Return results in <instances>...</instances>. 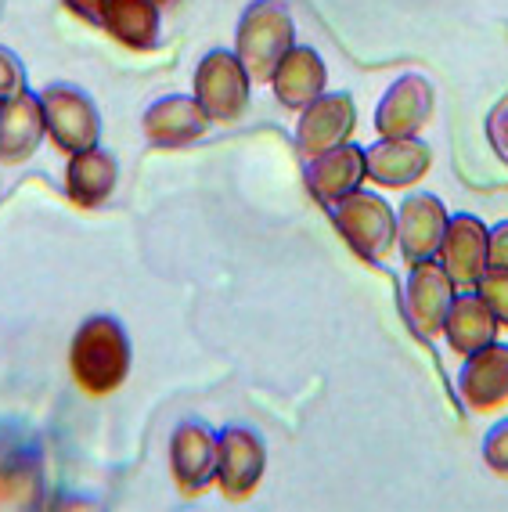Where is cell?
<instances>
[{"label": "cell", "instance_id": "obj_1", "mask_svg": "<svg viewBox=\"0 0 508 512\" xmlns=\"http://www.w3.org/2000/svg\"><path fill=\"white\" fill-rule=\"evenodd\" d=\"M69 365H73L80 390H87V394L101 397L119 390V386L127 383V372H130L127 329L116 318H109V314L87 318L73 336Z\"/></svg>", "mask_w": 508, "mask_h": 512}, {"label": "cell", "instance_id": "obj_2", "mask_svg": "<svg viewBox=\"0 0 508 512\" xmlns=\"http://www.w3.org/2000/svg\"><path fill=\"white\" fill-rule=\"evenodd\" d=\"M296 29L285 0H253L242 11L235 29V55L242 58L245 73L253 83H271L274 69L296 44Z\"/></svg>", "mask_w": 508, "mask_h": 512}, {"label": "cell", "instance_id": "obj_3", "mask_svg": "<svg viewBox=\"0 0 508 512\" xmlns=\"http://www.w3.org/2000/svg\"><path fill=\"white\" fill-rule=\"evenodd\" d=\"M253 80L245 73L242 58L227 47L206 51L195 69V101L209 116V123H238L249 109Z\"/></svg>", "mask_w": 508, "mask_h": 512}, {"label": "cell", "instance_id": "obj_4", "mask_svg": "<svg viewBox=\"0 0 508 512\" xmlns=\"http://www.w3.org/2000/svg\"><path fill=\"white\" fill-rule=\"evenodd\" d=\"M47 119V138L55 141L58 152H87L101 141V112L94 98L73 83H47L40 91Z\"/></svg>", "mask_w": 508, "mask_h": 512}, {"label": "cell", "instance_id": "obj_5", "mask_svg": "<svg viewBox=\"0 0 508 512\" xmlns=\"http://www.w3.org/2000/svg\"><path fill=\"white\" fill-rule=\"evenodd\" d=\"M339 231L364 260H386L397 249V213L372 192H350L328 206Z\"/></svg>", "mask_w": 508, "mask_h": 512}, {"label": "cell", "instance_id": "obj_6", "mask_svg": "<svg viewBox=\"0 0 508 512\" xmlns=\"http://www.w3.org/2000/svg\"><path fill=\"white\" fill-rule=\"evenodd\" d=\"M264 440L249 426H227L217 433V484L231 502H245L264 480Z\"/></svg>", "mask_w": 508, "mask_h": 512}, {"label": "cell", "instance_id": "obj_7", "mask_svg": "<svg viewBox=\"0 0 508 512\" xmlns=\"http://www.w3.org/2000/svg\"><path fill=\"white\" fill-rule=\"evenodd\" d=\"M454 300V282L447 278L444 264L436 260H418L411 264L408 285H404V318L418 336L433 339L444 332L447 311Z\"/></svg>", "mask_w": 508, "mask_h": 512}, {"label": "cell", "instance_id": "obj_8", "mask_svg": "<svg viewBox=\"0 0 508 512\" xmlns=\"http://www.w3.org/2000/svg\"><path fill=\"white\" fill-rule=\"evenodd\" d=\"M47 138V119L40 91L22 87L8 101H0V163L19 166L40 152Z\"/></svg>", "mask_w": 508, "mask_h": 512}, {"label": "cell", "instance_id": "obj_9", "mask_svg": "<svg viewBox=\"0 0 508 512\" xmlns=\"http://www.w3.org/2000/svg\"><path fill=\"white\" fill-rule=\"evenodd\" d=\"M141 130L152 148H188L209 130V116L195 94H163L145 109Z\"/></svg>", "mask_w": 508, "mask_h": 512}, {"label": "cell", "instance_id": "obj_10", "mask_svg": "<svg viewBox=\"0 0 508 512\" xmlns=\"http://www.w3.org/2000/svg\"><path fill=\"white\" fill-rule=\"evenodd\" d=\"M433 116V83L418 73H404L390 83L375 109V130L382 138H415Z\"/></svg>", "mask_w": 508, "mask_h": 512}, {"label": "cell", "instance_id": "obj_11", "mask_svg": "<svg viewBox=\"0 0 508 512\" xmlns=\"http://www.w3.org/2000/svg\"><path fill=\"white\" fill-rule=\"evenodd\" d=\"M447 220L451 217H447L444 202L429 192H415L400 202L397 242L408 264L436 260V256H440V246H444V235H447Z\"/></svg>", "mask_w": 508, "mask_h": 512}, {"label": "cell", "instance_id": "obj_12", "mask_svg": "<svg viewBox=\"0 0 508 512\" xmlns=\"http://www.w3.org/2000/svg\"><path fill=\"white\" fill-rule=\"evenodd\" d=\"M170 466L184 494H202L217 484V433L206 422H181L170 440Z\"/></svg>", "mask_w": 508, "mask_h": 512}, {"label": "cell", "instance_id": "obj_13", "mask_svg": "<svg viewBox=\"0 0 508 512\" xmlns=\"http://www.w3.org/2000/svg\"><path fill=\"white\" fill-rule=\"evenodd\" d=\"M354 127H357L354 98L346 91L321 94V98H314L307 109H303L300 127H296V145H300L303 156L314 159V156H321V152H328V148L350 141Z\"/></svg>", "mask_w": 508, "mask_h": 512}, {"label": "cell", "instance_id": "obj_14", "mask_svg": "<svg viewBox=\"0 0 508 512\" xmlns=\"http://www.w3.org/2000/svg\"><path fill=\"white\" fill-rule=\"evenodd\" d=\"M458 397L469 412H490L508 401V343H487L465 354L458 372Z\"/></svg>", "mask_w": 508, "mask_h": 512}, {"label": "cell", "instance_id": "obj_15", "mask_svg": "<svg viewBox=\"0 0 508 512\" xmlns=\"http://www.w3.org/2000/svg\"><path fill=\"white\" fill-rule=\"evenodd\" d=\"M440 264L458 289H476L480 275L487 271V228L472 213H458L447 220Z\"/></svg>", "mask_w": 508, "mask_h": 512}, {"label": "cell", "instance_id": "obj_16", "mask_svg": "<svg viewBox=\"0 0 508 512\" xmlns=\"http://www.w3.org/2000/svg\"><path fill=\"white\" fill-rule=\"evenodd\" d=\"M429 163H433V152L418 138H382L379 145L364 148L368 177L382 188H408L422 181Z\"/></svg>", "mask_w": 508, "mask_h": 512}, {"label": "cell", "instance_id": "obj_17", "mask_svg": "<svg viewBox=\"0 0 508 512\" xmlns=\"http://www.w3.org/2000/svg\"><path fill=\"white\" fill-rule=\"evenodd\" d=\"M325 83H328L325 58L307 44H292L271 76V87L278 94V101H282L285 109H296V112H303L310 101L321 98Z\"/></svg>", "mask_w": 508, "mask_h": 512}, {"label": "cell", "instance_id": "obj_18", "mask_svg": "<svg viewBox=\"0 0 508 512\" xmlns=\"http://www.w3.org/2000/svg\"><path fill=\"white\" fill-rule=\"evenodd\" d=\"M364 177H368V166H364V148L350 145V141H343V145L328 148V152L314 156V159H310V170H307L310 192L318 195L325 206L339 202L343 195L357 192Z\"/></svg>", "mask_w": 508, "mask_h": 512}, {"label": "cell", "instance_id": "obj_19", "mask_svg": "<svg viewBox=\"0 0 508 512\" xmlns=\"http://www.w3.org/2000/svg\"><path fill=\"white\" fill-rule=\"evenodd\" d=\"M119 181V166L112 159V152H105L101 145L87 148L69 156V170H65V192L76 206L83 210H98L112 199Z\"/></svg>", "mask_w": 508, "mask_h": 512}, {"label": "cell", "instance_id": "obj_20", "mask_svg": "<svg viewBox=\"0 0 508 512\" xmlns=\"http://www.w3.org/2000/svg\"><path fill=\"white\" fill-rule=\"evenodd\" d=\"M159 11L155 0H101V29L130 51H152L163 33Z\"/></svg>", "mask_w": 508, "mask_h": 512}, {"label": "cell", "instance_id": "obj_21", "mask_svg": "<svg viewBox=\"0 0 508 512\" xmlns=\"http://www.w3.org/2000/svg\"><path fill=\"white\" fill-rule=\"evenodd\" d=\"M444 332L454 354H472V350L494 343V336H498V318H494V311L483 303L480 293H462L451 300Z\"/></svg>", "mask_w": 508, "mask_h": 512}, {"label": "cell", "instance_id": "obj_22", "mask_svg": "<svg viewBox=\"0 0 508 512\" xmlns=\"http://www.w3.org/2000/svg\"><path fill=\"white\" fill-rule=\"evenodd\" d=\"M44 498V469L26 448H11L0 462V509H37Z\"/></svg>", "mask_w": 508, "mask_h": 512}, {"label": "cell", "instance_id": "obj_23", "mask_svg": "<svg viewBox=\"0 0 508 512\" xmlns=\"http://www.w3.org/2000/svg\"><path fill=\"white\" fill-rule=\"evenodd\" d=\"M476 293L494 311V318L501 325H508V267H487L480 275V282H476Z\"/></svg>", "mask_w": 508, "mask_h": 512}, {"label": "cell", "instance_id": "obj_24", "mask_svg": "<svg viewBox=\"0 0 508 512\" xmlns=\"http://www.w3.org/2000/svg\"><path fill=\"white\" fill-rule=\"evenodd\" d=\"M26 87V65L11 47L0 44V101H8L11 94H19Z\"/></svg>", "mask_w": 508, "mask_h": 512}, {"label": "cell", "instance_id": "obj_25", "mask_svg": "<svg viewBox=\"0 0 508 512\" xmlns=\"http://www.w3.org/2000/svg\"><path fill=\"white\" fill-rule=\"evenodd\" d=\"M483 462H487L494 473L508 476V419H501L498 426L483 437Z\"/></svg>", "mask_w": 508, "mask_h": 512}, {"label": "cell", "instance_id": "obj_26", "mask_svg": "<svg viewBox=\"0 0 508 512\" xmlns=\"http://www.w3.org/2000/svg\"><path fill=\"white\" fill-rule=\"evenodd\" d=\"M487 267H508V220L487 231Z\"/></svg>", "mask_w": 508, "mask_h": 512}, {"label": "cell", "instance_id": "obj_27", "mask_svg": "<svg viewBox=\"0 0 508 512\" xmlns=\"http://www.w3.org/2000/svg\"><path fill=\"white\" fill-rule=\"evenodd\" d=\"M62 4L73 11L76 19L91 22V26H101V0H62Z\"/></svg>", "mask_w": 508, "mask_h": 512}, {"label": "cell", "instance_id": "obj_28", "mask_svg": "<svg viewBox=\"0 0 508 512\" xmlns=\"http://www.w3.org/2000/svg\"><path fill=\"white\" fill-rule=\"evenodd\" d=\"M490 138L508 156V105L501 112H494V119H490Z\"/></svg>", "mask_w": 508, "mask_h": 512}, {"label": "cell", "instance_id": "obj_29", "mask_svg": "<svg viewBox=\"0 0 508 512\" xmlns=\"http://www.w3.org/2000/svg\"><path fill=\"white\" fill-rule=\"evenodd\" d=\"M155 4H159V8H177L181 0H155Z\"/></svg>", "mask_w": 508, "mask_h": 512}, {"label": "cell", "instance_id": "obj_30", "mask_svg": "<svg viewBox=\"0 0 508 512\" xmlns=\"http://www.w3.org/2000/svg\"><path fill=\"white\" fill-rule=\"evenodd\" d=\"M0 4H4V0H0Z\"/></svg>", "mask_w": 508, "mask_h": 512}]
</instances>
